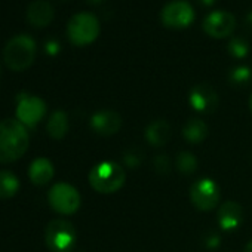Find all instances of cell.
Instances as JSON below:
<instances>
[{
    "label": "cell",
    "instance_id": "6da1fadb",
    "mask_svg": "<svg viewBox=\"0 0 252 252\" xmlns=\"http://www.w3.org/2000/svg\"><path fill=\"white\" fill-rule=\"evenodd\" d=\"M30 144L26 126L17 119L0 120V163H14L21 159Z\"/></svg>",
    "mask_w": 252,
    "mask_h": 252
},
{
    "label": "cell",
    "instance_id": "7a4b0ae2",
    "mask_svg": "<svg viewBox=\"0 0 252 252\" xmlns=\"http://www.w3.org/2000/svg\"><path fill=\"white\" fill-rule=\"evenodd\" d=\"M126 181L125 169L111 160L101 162L95 165L89 172L91 187L102 194H111L119 191Z\"/></svg>",
    "mask_w": 252,
    "mask_h": 252
},
{
    "label": "cell",
    "instance_id": "3957f363",
    "mask_svg": "<svg viewBox=\"0 0 252 252\" xmlns=\"http://www.w3.org/2000/svg\"><path fill=\"white\" fill-rule=\"evenodd\" d=\"M36 42L27 34H20L6 43L3 58L11 70L23 71L33 64L36 58Z\"/></svg>",
    "mask_w": 252,
    "mask_h": 252
},
{
    "label": "cell",
    "instance_id": "277c9868",
    "mask_svg": "<svg viewBox=\"0 0 252 252\" xmlns=\"http://www.w3.org/2000/svg\"><path fill=\"white\" fill-rule=\"evenodd\" d=\"M67 34L70 42L76 46L89 45L99 34V21L94 14L89 12L76 14L68 21Z\"/></svg>",
    "mask_w": 252,
    "mask_h": 252
},
{
    "label": "cell",
    "instance_id": "5b68a950",
    "mask_svg": "<svg viewBox=\"0 0 252 252\" xmlns=\"http://www.w3.org/2000/svg\"><path fill=\"white\" fill-rule=\"evenodd\" d=\"M76 237V228L67 220H52L45 230V240L52 252H71Z\"/></svg>",
    "mask_w": 252,
    "mask_h": 252
},
{
    "label": "cell",
    "instance_id": "8992f818",
    "mask_svg": "<svg viewBox=\"0 0 252 252\" xmlns=\"http://www.w3.org/2000/svg\"><path fill=\"white\" fill-rule=\"evenodd\" d=\"M49 206L61 215H73L80 208V193L67 183H57L48 193Z\"/></svg>",
    "mask_w": 252,
    "mask_h": 252
},
{
    "label": "cell",
    "instance_id": "52a82bcc",
    "mask_svg": "<svg viewBox=\"0 0 252 252\" xmlns=\"http://www.w3.org/2000/svg\"><path fill=\"white\" fill-rule=\"evenodd\" d=\"M46 114V102L36 96L29 94L18 95L17 110H15V119L21 122L26 128H36V126L43 120Z\"/></svg>",
    "mask_w": 252,
    "mask_h": 252
},
{
    "label": "cell",
    "instance_id": "ba28073f",
    "mask_svg": "<svg viewBox=\"0 0 252 252\" xmlns=\"http://www.w3.org/2000/svg\"><path fill=\"white\" fill-rule=\"evenodd\" d=\"M220 187L211 178H200L190 187V200L199 211H212L220 203Z\"/></svg>",
    "mask_w": 252,
    "mask_h": 252
},
{
    "label": "cell",
    "instance_id": "9c48e42d",
    "mask_svg": "<svg viewBox=\"0 0 252 252\" xmlns=\"http://www.w3.org/2000/svg\"><path fill=\"white\" fill-rule=\"evenodd\" d=\"M160 20L169 29H186L194 20V9L186 0H172L163 6Z\"/></svg>",
    "mask_w": 252,
    "mask_h": 252
},
{
    "label": "cell",
    "instance_id": "30bf717a",
    "mask_svg": "<svg viewBox=\"0 0 252 252\" xmlns=\"http://www.w3.org/2000/svg\"><path fill=\"white\" fill-rule=\"evenodd\" d=\"M203 32L215 39H224L230 36L236 27V18L233 14L227 11H215L211 12L205 20H203Z\"/></svg>",
    "mask_w": 252,
    "mask_h": 252
},
{
    "label": "cell",
    "instance_id": "8fae6325",
    "mask_svg": "<svg viewBox=\"0 0 252 252\" xmlns=\"http://www.w3.org/2000/svg\"><path fill=\"white\" fill-rule=\"evenodd\" d=\"M189 102L197 113L208 114L217 108L218 96L212 86L206 83H199L191 88L190 95H189Z\"/></svg>",
    "mask_w": 252,
    "mask_h": 252
},
{
    "label": "cell",
    "instance_id": "7c38bea8",
    "mask_svg": "<svg viewBox=\"0 0 252 252\" xmlns=\"http://www.w3.org/2000/svg\"><path fill=\"white\" fill-rule=\"evenodd\" d=\"M122 126V117L113 110H101L91 117V128L101 137H111L117 134Z\"/></svg>",
    "mask_w": 252,
    "mask_h": 252
},
{
    "label": "cell",
    "instance_id": "4fadbf2b",
    "mask_svg": "<svg viewBox=\"0 0 252 252\" xmlns=\"http://www.w3.org/2000/svg\"><path fill=\"white\" fill-rule=\"evenodd\" d=\"M217 220H218V224L222 230L233 231V230L239 228L242 224V220H243V212H242L240 205L233 202V200L222 203L218 208Z\"/></svg>",
    "mask_w": 252,
    "mask_h": 252
},
{
    "label": "cell",
    "instance_id": "5bb4252c",
    "mask_svg": "<svg viewBox=\"0 0 252 252\" xmlns=\"http://www.w3.org/2000/svg\"><path fill=\"white\" fill-rule=\"evenodd\" d=\"M55 175V168L52 162L46 158H37L30 163L29 178L36 186H46Z\"/></svg>",
    "mask_w": 252,
    "mask_h": 252
},
{
    "label": "cell",
    "instance_id": "9a60e30c",
    "mask_svg": "<svg viewBox=\"0 0 252 252\" xmlns=\"http://www.w3.org/2000/svg\"><path fill=\"white\" fill-rule=\"evenodd\" d=\"M54 8L49 2H45V0H37V2H33L29 9H27V20L30 24L36 26V27H45L48 26L52 20H54Z\"/></svg>",
    "mask_w": 252,
    "mask_h": 252
},
{
    "label": "cell",
    "instance_id": "2e32d148",
    "mask_svg": "<svg viewBox=\"0 0 252 252\" xmlns=\"http://www.w3.org/2000/svg\"><path fill=\"white\" fill-rule=\"evenodd\" d=\"M171 138V126L166 120H153L146 129V140L153 147H163Z\"/></svg>",
    "mask_w": 252,
    "mask_h": 252
},
{
    "label": "cell",
    "instance_id": "e0dca14e",
    "mask_svg": "<svg viewBox=\"0 0 252 252\" xmlns=\"http://www.w3.org/2000/svg\"><path fill=\"white\" fill-rule=\"evenodd\" d=\"M68 116L67 113L58 110V111H54L48 120V125H46V131H48V135L54 140H63L67 132H68Z\"/></svg>",
    "mask_w": 252,
    "mask_h": 252
},
{
    "label": "cell",
    "instance_id": "ac0fdd59",
    "mask_svg": "<svg viewBox=\"0 0 252 252\" xmlns=\"http://www.w3.org/2000/svg\"><path fill=\"white\" fill-rule=\"evenodd\" d=\"M208 135V126L202 119H190L183 128V137L190 144H200Z\"/></svg>",
    "mask_w": 252,
    "mask_h": 252
},
{
    "label": "cell",
    "instance_id": "d6986e66",
    "mask_svg": "<svg viewBox=\"0 0 252 252\" xmlns=\"http://www.w3.org/2000/svg\"><path fill=\"white\" fill-rule=\"evenodd\" d=\"M20 190V180L11 171H0V199H11Z\"/></svg>",
    "mask_w": 252,
    "mask_h": 252
},
{
    "label": "cell",
    "instance_id": "ffe728a7",
    "mask_svg": "<svg viewBox=\"0 0 252 252\" xmlns=\"http://www.w3.org/2000/svg\"><path fill=\"white\" fill-rule=\"evenodd\" d=\"M197 159L194 158V155L189 152H181L177 156V169L184 175L194 174L197 171Z\"/></svg>",
    "mask_w": 252,
    "mask_h": 252
},
{
    "label": "cell",
    "instance_id": "44dd1931",
    "mask_svg": "<svg viewBox=\"0 0 252 252\" xmlns=\"http://www.w3.org/2000/svg\"><path fill=\"white\" fill-rule=\"evenodd\" d=\"M228 52L236 58H245L249 52V45L243 39H233L228 43Z\"/></svg>",
    "mask_w": 252,
    "mask_h": 252
},
{
    "label": "cell",
    "instance_id": "7402d4cb",
    "mask_svg": "<svg viewBox=\"0 0 252 252\" xmlns=\"http://www.w3.org/2000/svg\"><path fill=\"white\" fill-rule=\"evenodd\" d=\"M251 77H252V71H251L246 65H239V67H236V68L230 73V79H231V82L236 83V85H243V83H246Z\"/></svg>",
    "mask_w": 252,
    "mask_h": 252
},
{
    "label": "cell",
    "instance_id": "603a6c76",
    "mask_svg": "<svg viewBox=\"0 0 252 252\" xmlns=\"http://www.w3.org/2000/svg\"><path fill=\"white\" fill-rule=\"evenodd\" d=\"M155 168L158 172H169V159L166 158V155H159L156 159H155Z\"/></svg>",
    "mask_w": 252,
    "mask_h": 252
},
{
    "label": "cell",
    "instance_id": "cb8c5ba5",
    "mask_svg": "<svg viewBox=\"0 0 252 252\" xmlns=\"http://www.w3.org/2000/svg\"><path fill=\"white\" fill-rule=\"evenodd\" d=\"M125 162L131 168H137L140 165V162H141V158H140V155H135L134 152L132 153H126L125 155Z\"/></svg>",
    "mask_w": 252,
    "mask_h": 252
},
{
    "label": "cell",
    "instance_id": "d4e9b609",
    "mask_svg": "<svg viewBox=\"0 0 252 252\" xmlns=\"http://www.w3.org/2000/svg\"><path fill=\"white\" fill-rule=\"evenodd\" d=\"M58 51H60V45H58V42L49 40V42L46 43V52H48L49 55H57V54H58Z\"/></svg>",
    "mask_w": 252,
    "mask_h": 252
},
{
    "label": "cell",
    "instance_id": "484cf974",
    "mask_svg": "<svg viewBox=\"0 0 252 252\" xmlns=\"http://www.w3.org/2000/svg\"><path fill=\"white\" fill-rule=\"evenodd\" d=\"M245 252H252V240L246 245V248H245Z\"/></svg>",
    "mask_w": 252,
    "mask_h": 252
},
{
    "label": "cell",
    "instance_id": "4316f807",
    "mask_svg": "<svg viewBox=\"0 0 252 252\" xmlns=\"http://www.w3.org/2000/svg\"><path fill=\"white\" fill-rule=\"evenodd\" d=\"M202 2H203L205 5H212V3L215 2V0H202Z\"/></svg>",
    "mask_w": 252,
    "mask_h": 252
},
{
    "label": "cell",
    "instance_id": "83f0119b",
    "mask_svg": "<svg viewBox=\"0 0 252 252\" xmlns=\"http://www.w3.org/2000/svg\"><path fill=\"white\" fill-rule=\"evenodd\" d=\"M249 110H251V114H252V94H251V98H249Z\"/></svg>",
    "mask_w": 252,
    "mask_h": 252
},
{
    "label": "cell",
    "instance_id": "f1b7e54d",
    "mask_svg": "<svg viewBox=\"0 0 252 252\" xmlns=\"http://www.w3.org/2000/svg\"><path fill=\"white\" fill-rule=\"evenodd\" d=\"M248 20H249V23L252 24V11L249 12V15H248Z\"/></svg>",
    "mask_w": 252,
    "mask_h": 252
},
{
    "label": "cell",
    "instance_id": "f546056e",
    "mask_svg": "<svg viewBox=\"0 0 252 252\" xmlns=\"http://www.w3.org/2000/svg\"><path fill=\"white\" fill-rule=\"evenodd\" d=\"M94 2H98V0H94Z\"/></svg>",
    "mask_w": 252,
    "mask_h": 252
}]
</instances>
